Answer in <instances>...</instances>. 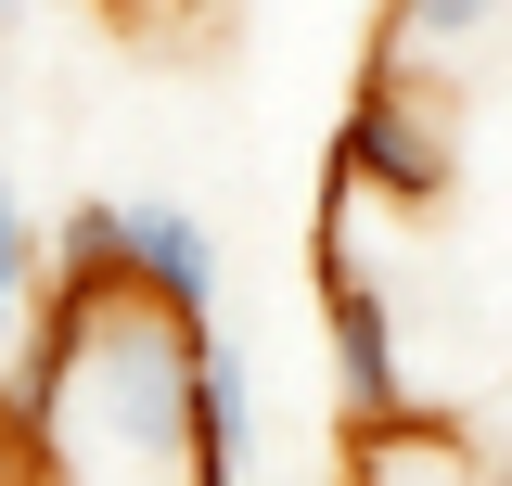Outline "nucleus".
Returning a JSON list of instances; mask_svg holds the SVG:
<instances>
[{"label": "nucleus", "mask_w": 512, "mask_h": 486, "mask_svg": "<svg viewBox=\"0 0 512 486\" xmlns=\"http://www.w3.org/2000/svg\"><path fill=\"white\" fill-rule=\"evenodd\" d=\"M218 320H180L167 295H52L39 346L13 371L26 486H218V435L192 410V346Z\"/></svg>", "instance_id": "nucleus-1"}, {"label": "nucleus", "mask_w": 512, "mask_h": 486, "mask_svg": "<svg viewBox=\"0 0 512 486\" xmlns=\"http://www.w3.org/2000/svg\"><path fill=\"white\" fill-rule=\"evenodd\" d=\"M461 167V116H448V77L423 64H359V103L333 128V180L346 192H397V205H436Z\"/></svg>", "instance_id": "nucleus-2"}, {"label": "nucleus", "mask_w": 512, "mask_h": 486, "mask_svg": "<svg viewBox=\"0 0 512 486\" xmlns=\"http://www.w3.org/2000/svg\"><path fill=\"white\" fill-rule=\"evenodd\" d=\"M320 320H333V371H346V435L423 423V397H410V359H397V320H384V282L346 256V243L320 256Z\"/></svg>", "instance_id": "nucleus-3"}, {"label": "nucleus", "mask_w": 512, "mask_h": 486, "mask_svg": "<svg viewBox=\"0 0 512 486\" xmlns=\"http://www.w3.org/2000/svg\"><path fill=\"white\" fill-rule=\"evenodd\" d=\"M128 282L167 295L180 320H218V231L167 192H128Z\"/></svg>", "instance_id": "nucleus-4"}, {"label": "nucleus", "mask_w": 512, "mask_h": 486, "mask_svg": "<svg viewBox=\"0 0 512 486\" xmlns=\"http://www.w3.org/2000/svg\"><path fill=\"white\" fill-rule=\"evenodd\" d=\"M500 39H512V0H384V64L448 77V64L500 52Z\"/></svg>", "instance_id": "nucleus-5"}, {"label": "nucleus", "mask_w": 512, "mask_h": 486, "mask_svg": "<svg viewBox=\"0 0 512 486\" xmlns=\"http://www.w3.org/2000/svg\"><path fill=\"white\" fill-rule=\"evenodd\" d=\"M346 486H487L474 448L423 410V423H384V435H346Z\"/></svg>", "instance_id": "nucleus-6"}, {"label": "nucleus", "mask_w": 512, "mask_h": 486, "mask_svg": "<svg viewBox=\"0 0 512 486\" xmlns=\"http://www.w3.org/2000/svg\"><path fill=\"white\" fill-rule=\"evenodd\" d=\"M39 282H52V243H39V218H26V192L0 180V346L26 333V307H39Z\"/></svg>", "instance_id": "nucleus-7"}, {"label": "nucleus", "mask_w": 512, "mask_h": 486, "mask_svg": "<svg viewBox=\"0 0 512 486\" xmlns=\"http://www.w3.org/2000/svg\"><path fill=\"white\" fill-rule=\"evenodd\" d=\"M192 410H205V435H218V461H244V435H256V397H244V371H231V346H218V333L192 346Z\"/></svg>", "instance_id": "nucleus-8"}, {"label": "nucleus", "mask_w": 512, "mask_h": 486, "mask_svg": "<svg viewBox=\"0 0 512 486\" xmlns=\"http://www.w3.org/2000/svg\"><path fill=\"white\" fill-rule=\"evenodd\" d=\"M128 26H192V13H218V0H116Z\"/></svg>", "instance_id": "nucleus-9"}, {"label": "nucleus", "mask_w": 512, "mask_h": 486, "mask_svg": "<svg viewBox=\"0 0 512 486\" xmlns=\"http://www.w3.org/2000/svg\"><path fill=\"white\" fill-rule=\"evenodd\" d=\"M0 486H26V423H13V397H0Z\"/></svg>", "instance_id": "nucleus-10"}, {"label": "nucleus", "mask_w": 512, "mask_h": 486, "mask_svg": "<svg viewBox=\"0 0 512 486\" xmlns=\"http://www.w3.org/2000/svg\"><path fill=\"white\" fill-rule=\"evenodd\" d=\"M487 486H512V448H500V461H487Z\"/></svg>", "instance_id": "nucleus-11"}, {"label": "nucleus", "mask_w": 512, "mask_h": 486, "mask_svg": "<svg viewBox=\"0 0 512 486\" xmlns=\"http://www.w3.org/2000/svg\"><path fill=\"white\" fill-rule=\"evenodd\" d=\"M0 13H26V0H0Z\"/></svg>", "instance_id": "nucleus-12"}]
</instances>
